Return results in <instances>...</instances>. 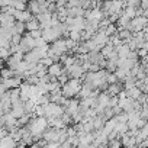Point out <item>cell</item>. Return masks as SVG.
I'll return each instance as SVG.
<instances>
[{"label":"cell","mask_w":148,"mask_h":148,"mask_svg":"<svg viewBox=\"0 0 148 148\" xmlns=\"http://www.w3.org/2000/svg\"><path fill=\"white\" fill-rule=\"evenodd\" d=\"M82 89H83V80H80V79H70V82L62 86V96L65 99L77 97L80 95Z\"/></svg>","instance_id":"obj_1"},{"label":"cell","mask_w":148,"mask_h":148,"mask_svg":"<svg viewBox=\"0 0 148 148\" xmlns=\"http://www.w3.org/2000/svg\"><path fill=\"white\" fill-rule=\"evenodd\" d=\"M44 109H45V118H61L65 112L64 106L54 102H49L48 105H45Z\"/></svg>","instance_id":"obj_2"},{"label":"cell","mask_w":148,"mask_h":148,"mask_svg":"<svg viewBox=\"0 0 148 148\" xmlns=\"http://www.w3.org/2000/svg\"><path fill=\"white\" fill-rule=\"evenodd\" d=\"M65 71L70 74V77H71V79H80V80L84 79L86 73H87V71L84 70L83 64H80V62H76L74 65H71L70 68H65Z\"/></svg>","instance_id":"obj_3"},{"label":"cell","mask_w":148,"mask_h":148,"mask_svg":"<svg viewBox=\"0 0 148 148\" xmlns=\"http://www.w3.org/2000/svg\"><path fill=\"white\" fill-rule=\"evenodd\" d=\"M51 49H52L55 54H58V55L67 54V52H68V48H67V44H65V38H60V39H57L55 42H52V44H51Z\"/></svg>","instance_id":"obj_4"},{"label":"cell","mask_w":148,"mask_h":148,"mask_svg":"<svg viewBox=\"0 0 148 148\" xmlns=\"http://www.w3.org/2000/svg\"><path fill=\"white\" fill-rule=\"evenodd\" d=\"M23 83V79L22 77H10V79H6V80H2V86L6 89V90H10V89H18L21 87Z\"/></svg>","instance_id":"obj_5"},{"label":"cell","mask_w":148,"mask_h":148,"mask_svg":"<svg viewBox=\"0 0 148 148\" xmlns=\"http://www.w3.org/2000/svg\"><path fill=\"white\" fill-rule=\"evenodd\" d=\"M10 113H12L16 119H19V118H22L23 115H26V110H25V102H22V100L15 102L13 106H12Z\"/></svg>","instance_id":"obj_6"},{"label":"cell","mask_w":148,"mask_h":148,"mask_svg":"<svg viewBox=\"0 0 148 148\" xmlns=\"http://www.w3.org/2000/svg\"><path fill=\"white\" fill-rule=\"evenodd\" d=\"M93 39H95V42H96L100 48H103L105 45H108V44H109V39H110V38L106 35V32H105V31H97V32L95 34Z\"/></svg>","instance_id":"obj_7"},{"label":"cell","mask_w":148,"mask_h":148,"mask_svg":"<svg viewBox=\"0 0 148 148\" xmlns=\"http://www.w3.org/2000/svg\"><path fill=\"white\" fill-rule=\"evenodd\" d=\"M64 64L62 62H54L51 67H48V74L49 76H54V77H60L61 74L64 73Z\"/></svg>","instance_id":"obj_8"},{"label":"cell","mask_w":148,"mask_h":148,"mask_svg":"<svg viewBox=\"0 0 148 148\" xmlns=\"http://www.w3.org/2000/svg\"><path fill=\"white\" fill-rule=\"evenodd\" d=\"M13 16H15V19H16L18 22H23V23L29 22V21L34 18V15H32L29 10H16V13H15Z\"/></svg>","instance_id":"obj_9"},{"label":"cell","mask_w":148,"mask_h":148,"mask_svg":"<svg viewBox=\"0 0 148 148\" xmlns=\"http://www.w3.org/2000/svg\"><path fill=\"white\" fill-rule=\"evenodd\" d=\"M41 60H42V55H41V52H39L38 48H35V49H32V51H29V52L25 54V61H29V62H39Z\"/></svg>","instance_id":"obj_10"},{"label":"cell","mask_w":148,"mask_h":148,"mask_svg":"<svg viewBox=\"0 0 148 148\" xmlns=\"http://www.w3.org/2000/svg\"><path fill=\"white\" fill-rule=\"evenodd\" d=\"M18 147V141L13 139V136H6L0 139V148H16Z\"/></svg>","instance_id":"obj_11"},{"label":"cell","mask_w":148,"mask_h":148,"mask_svg":"<svg viewBox=\"0 0 148 148\" xmlns=\"http://www.w3.org/2000/svg\"><path fill=\"white\" fill-rule=\"evenodd\" d=\"M122 90H123V86H122L121 82H119V83H115V84H109L108 90H105V92H108L110 96H118Z\"/></svg>","instance_id":"obj_12"},{"label":"cell","mask_w":148,"mask_h":148,"mask_svg":"<svg viewBox=\"0 0 148 148\" xmlns=\"http://www.w3.org/2000/svg\"><path fill=\"white\" fill-rule=\"evenodd\" d=\"M28 10L32 13V15H39V13H42V10H41V6H39V3H38V0H31V2L28 3Z\"/></svg>","instance_id":"obj_13"},{"label":"cell","mask_w":148,"mask_h":148,"mask_svg":"<svg viewBox=\"0 0 148 148\" xmlns=\"http://www.w3.org/2000/svg\"><path fill=\"white\" fill-rule=\"evenodd\" d=\"M126 92H128V97H131L132 100H139V97L144 95V93H142V90H141L139 87H136V86H135V87H132L131 90H126Z\"/></svg>","instance_id":"obj_14"},{"label":"cell","mask_w":148,"mask_h":148,"mask_svg":"<svg viewBox=\"0 0 148 148\" xmlns=\"http://www.w3.org/2000/svg\"><path fill=\"white\" fill-rule=\"evenodd\" d=\"M36 29H41V23H39L38 19L34 16L29 22H26V31H28V32H32V31H36Z\"/></svg>","instance_id":"obj_15"},{"label":"cell","mask_w":148,"mask_h":148,"mask_svg":"<svg viewBox=\"0 0 148 148\" xmlns=\"http://www.w3.org/2000/svg\"><path fill=\"white\" fill-rule=\"evenodd\" d=\"M115 49L118 51L119 58H126V57L129 55V52H131V48H129L128 44H122L121 47H118V48H115Z\"/></svg>","instance_id":"obj_16"},{"label":"cell","mask_w":148,"mask_h":148,"mask_svg":"<svg viewBox=\"0 0 148 148\" xmlns=\"http://www.w3.org/2000/svg\"><path fill=\"white\" fill-rule=\"evenodd\" d=\"M9 96H10L12 103L21 100V89H19V87H18V89H10V90H9Z\"/></svg>","instance_id":"obj_17"},{"label":"cell","mask_w":148,"mask_h":148,"mask_svg":"<svg viewBox=\"0 0 148 148\" xmlns=\"http://www.w3.org/2000/svg\"><path fill=\"white\" fill-rule=\"evenodd\" d=\"M15 32L16 34H21V35H25L28 31H26V23H23V22H18L16 21V23H15Z\"/></svg>","instance_id":"obj_18"},{"label":"cell","mask_w":148,"mask_h":148,"mask_svg":"<svg viewBox=\"0 0 148 148\" xmlns=\"http://www.w3.org/2000/svg\"><path fill=\"white\" fill-rule=\"evenodd\" d=\"M113 51H115V47H113L112 44H108V45H105V47L102 48L100 54H102V55H103V57H105V58L108 60V58H109V55H110V54H112Z\"/></svg>","instance_id":"obj_19"},{"label":"cell","mask_w":148,"mask_h":148,"mask_svg":"<svg viewBox=\"0 0 148 148\" xmlns=\"http://www.w3.org/2000/svg\"><path fill=\"white\" fill-rule=\"evenodd\" d=\"M12 6H13L16 10H28V3L22 2V0H13Z\"/></svg>","instance_id":"obj_20"},{"label":"cell","mask_w":148,"mask_h":148,"mask_svg":"<svg viewBox=\"0 0 148 148\" xmlns=\"http://www.w3.org/2000/svg\"><path fill=\"white\" fill-rule=\"evenodd\" d=\"M10 77H15V70H12L9 67H5L2 70V79L6 80V79H10Z\"/></svg>","instance_id":"obj_21"},{"label":"cell","mask_w":148,"mask_h":148,"mask_svg":"<svg viewBox=\"0 0 148 148\" xmlns=\"http://www.w3.org/2000/svg\"><path fill=\"white\" fill-rule=\"evenodd\" d=\"M122 15H125L126 18H129V19L132 21L134 18H136V9H135V8H125Z\"/></svg>","instance_id":"obj_22"},{"label":"cell","mask_w":148,"mask_h":148,"mask_svg":"<svg viewBox=\"0 0 148 148\" xmlns=\"http://www.w3.org/2000/svg\"><path fill=\"white\" fill-rule=\"evenodd\" d=\"M68 38L74 39L76 42H82V41H83V32H79V31H71Z\"/></svg>","instance_id":"obj_23"},{"label":"cell","mask_w":148,"mask_h":148,"mask_svg":"<svg viewBox=\"0 0 148 148\" xmlns=\"http://www.w3.org/2000/svg\"><path fill=\"white\" fill-rule=\"evenodd\" d=\"M125 6L126 8H135V9H138V8H141V0H126Z\"/></svg>","instance_id":"obj_24"},{"label":"cell","mask_w":148,"mask_h":148,"mask_svg":"<svg viewBox=\"0 0 148 148\" xmlns=\"http://www.w3.org/2000/svg\"><path fill=\"white\" fill-rule=\"evenodd\" d=\"M106 82H108V84H115V83H119V80H118V77H116V74H115V73H109V74H108V79H106Z\"/></svg>","instance_id":"obj_25"},{"label":"cell","mask_w":148,"mask_h":148,"mask_svg":"<svg viewBox=\"0 0 148 148\" xmlns=\"http://www.w3.org/2000/svg\"><path fill=\"white\" fill-rule=\"evenodd\" d=\"M22 39H23V35L15 34V35L12 36V45H19V44L22 42Z\"/></svg>","instance_id":"obj_26"},{"label":"cell","mask_w":148,"mask_h":148,"mask_svg":"<svg viewBox=\"0 0 148 148\" xmlns=\"http://www.w3.org/2000/svg\"><path fill=\"white\" fill-rule=\"evenodd\" d=\"M39 62H41V64H44L45 67H51V65H52V64H54L55 61H54V60H52L51 57H45V58H42V60H41Z\"/></svg>","instance_id":"obj_27"},{"label":"cell","mask_w":148,"mask_h":148,"mask_svg":"<svg viewBox=\"0 0 148 148\" xmlns=\"http://www.w3.org/2000/svg\"><path fill=\"white\" fill-rule=\"evenodd\" d=\"M29 35L34 38V39H38V38H42V29H36V31H32L29 32Z\"/></svg>","instance_id":"obj_28"},{"label":"cell","mask_w":148,"mask_h":148,"mask_svg":"<svg viewBox=\"0 0 148 148\" xmlns=\"http://www.w3.org/2000/svg\"><path fill=\"white\" fill-rule=\"evenodd\" d=\"M136 52H138L139 60H141V58H145V57L148 55V49H147V48H139V49H136Z\"/></svg>","instance_id":"obj_29"},{"label":"cell","mask_w":148,"mask_h":148,"mask_svg":"<svg viewBox=\"0 0 148 148\" xmlns=\"http://www.w3.org/2000/svg\"><path fill=\"white\" fill-rule=\"evenodd\" d=\"M60 148H74V147H73L68 141H65V142H62V144H61V147H60Z\"/></svg>","instance_id":"obj_30"},{"label":"cell","mask_w":148,"mask_h":148,"mask_svg":"<svg viewBox=\"0 0 148 148\" xmlns=\"http://www.w3.org/2000/svg\"><path fill=\"white\" fill-rule=\"evenodd\" d=\"M142 32H144V35H145V41H147V39H148V26H147Z\"/></svg>","instance_id":"obj_31"},{"label":"cell","mask_w":148,"mask_h":148,"mask_svg":"<svg viewBox=\"0 0 148 148\" xmlns=\"http://www.w3.org/2000/svg\"><path fill=\"white\" fill-rule=\"evenodd\" d=\"M22 2H25V3H29V2H31V0H22Z\"/></svg>","instance_id":"obj_32"},{"label":"cell","mask_w":148,"mask_h":148,"mask_svg":"<svg viewBox=\"0 0 148 148\" xmlns=\"http://www.w3.org/2000/svg\"><path fill=\"white\" fill-rule=\"evenodd\" d=\"M147 103H148V95H147Z\"/></svg>","instance_id":"obj_33"},{"label":"cell","mask_w":148,"mask_h":148,"mask_svg":"<svg viewBox=\"0 0 148 148\" xmlns=\"http://www.w3.org/2000/svg\"><path fill=\"white\" fill-rule=\"evenodd\" d=\"M96 148H100V147H96Z\"/></svg>","instance_id":"obj_34"},{"label":"cell","mask_w":148,"mask_h":148,"mask_svg":"<svg viewBox=\"0 0 148 148\" xmlns=\"http://www.w3.org/2000/svg\"><path fill=\"white\" fill-rule=\"evenodd\" d=\"M112 2H115V0H112Z\"/></svg>","instance_id":"obj_35"}]
</instances>
